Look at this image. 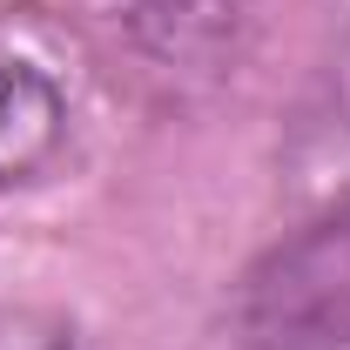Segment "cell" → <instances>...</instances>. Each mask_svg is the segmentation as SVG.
<instances>
[{
	"label": "cell",
	"mask_w": 350,
	"mask_h": 350,
	"mask_svg": "<svg viewBox=\"0 0 350 350\" xmlns=\"http://www.w3.org/2000/svg\"><path fill=\"white\" fill-rule=\"evenodd\" d=\"M229 330L236 350H350V189L236 276Z\"/></svg>",
	"instance_id": "cell-1"
},
{
	"label": "cell",
	"mask_w": 350,
	"mask_h": 350,
	"mask_svg": "<svg viewBox=\"0 0 350 350\" xmlns=\"http://www.w3.org/2000/svg\"><path fill=\"white\" fill-rule=\"evenodd\" d=\"M68 7L122 54L162 68L175 81L229 68L256 21V0H68Z\"/></svg>",
	"instance_id": "cell-2"
},
{
	"label": "cell",
	"mask_w": 350,
	"mask_h": 350,
	"mask_svg": "<svg viewBox=\"0 0 350 350\" xmlns=\"http://www.w3.org/2000/svg\"><path fill=\"white\" fill-rule=\"evenodd\" d=\"M0 350H81L75 323L41 304H0Z\"/></svg>",
	"instance_id": "cell-4"
},
{
	"label": "cell",
	"mask_w": 350,
	"mask_h": 350,
	"mask_svg": "<svg viewBox=\"0 0 350 350\" xmlns=\"http://www.w3.org/2000/svg\"><path fill=\"white\" fill-rule=\"evenodd\" d=\"M68 142V94L47 68L0 54V189H21L61 155Z\"/></svg>",
	"instance_id": "cell-3"
}]
</instances>
